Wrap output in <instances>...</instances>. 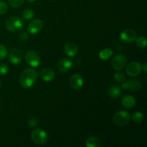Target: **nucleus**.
<instances>
[{"label":"nucleus","instance_id":"21","mask_svg":"<svg viewBox=\"0 0 147 147\" xmlns=\"http://www.w3.org/2000/svg\"><path fill=\"white\" fill-rule=\"evenodd\" d=\"M136 45L139 48H145L147 45V41L146 37L142 36V37H139L136 39Z\"/></svg>","mask_w":147,"mask_h":147},{"label":"nucleus","instance_id":"7","mask_svg":"<svg viewBox=\"0 0 147 147\" xmlns=\"http://www.w3.org/2000/svg\"><path fill=\"white\" fill-rule=\"evenodd\" d=\"M142 64L139 62L133 61L131 62L128 65L126 66V72L131 77H136L139 76L142 72Z\"/></svg>","mask_w":147,"mask_h":147},{"label":"nucleus","instance_id":"27","mask_svg":"<svg viewBox=\"0 0 147 147\" xmlns=\"http://www.w3.org/2000/svg\"><path fill=\"white\" fill-rule=\"evenodd\" d=\"M9 71V67L6 64H0V75L4 76L6 75Z\"/></svg>","mask_w":147,"mask_h":147},{"label":"nucleus","instance_id":"10","mask_svg":"<svg viewBox=\"0 0 147 147\" xmlns=\"http://www.w3.org/2000/svg\"><path fill=\"white\" fill-rule=\"evenodd\" d=\"M142 83L138 79H132L127 82H125L122 84V89L129 90L131 91H138L141 88Z\"/></svg>","mask_w":147,"mask_h":147},{"label":"nucleus","instance_id":"13","mask_svg":"<svg viewBox=\"0 0 147 147\" xmlns=\"http://www.w3.org/2000/svg\"><path fill=\"white\" fill-rule=\"evenodd\" d=\"M9 60L13 65H18L22 60V53L19 49H13L9 55Z\"/></svg>","mask_w":147,"mask_h":147},{"label":"nucleus","instance_id":"31","mask_svg":"<svg viewBox=\"0 0 147 147\" xmlns=\"http://www.w3.org/2000/svg\"><path fill=\"white\" fill-rule=\"evenodd\" d=\"M28 1H30V2H34V1H35L36 0H27Z\"/></svg>","mask_w":147,"mask_h":147},{"label":"nucleus","instance_id":"15","mask_svg":"<svg viewBox=\"0 0 147 147\" xmlns=\"http://www.w3.org/2000/svg\"><path fill=\"white\" fill-rule=\"evenodd\" d=\"M64 52L69 57H75L78 54V47L75 43L67 42L64 47Z\"/></svg>","mask_w":147,"mask_h":147},{"label":"nucleus","instance_id":"26","mask_svg":"<svg viewBox=\"0 0 147 147\" xmlns=\"http://www.w3.org/2000/svg\"><path fill=\"white\" fill-rule=\"evenodd\" d=\"M8 10V6L4 1H0V15L4 14Z\"/></svg>","mask_w":147,"mask_h":147},{"label":"nucleus","instance_id":"3","mask_svg":"<svg viewBox=\"0 0 147 147\" xmlns=\"http://www.w3.org/2000/svg\"><path fill=\"white\" fill-rule=\"evenodd\" d=\"M131 115L126 111H119L114 114L113 117V123L119 126H124L129 123Z\"/></svg>","mask_w":147,"mask_h":147},{"label":"nucleus","instance_id":"24","mask_svg":"<svg viewBox=\"0 0 147 147\" xmlns=\"http://www.w3.org/2000/svg\"><path fill=\"white\" fill-rule=\"evenodd\" d=\"M24 2V0H8V3L13 8H18L21 7Z\"/></svg>","mask_w":147,"mask_h":147},{"label":"nucleus","instance_id":"2","mask_svg":"<svg viewBox=\"0 0 147 147\" xmlns=\"http://www.w3.org/2000/svg\"><path fill=\"white\" fill-rule=\"evenodd\" d=\"M5 26L6 28L11 32H20L24 28V22L20 17L11 16L6 20Z\"/></svg>","mask_w":147,"mask_h":147},{"label":"nucleus","instance_id":"25","mask_svg":"<svg viewBox=\"0 0 147 147\" xmlns=\"http://www.w3.org/2000/svg\"><path fill=\"white\" fill-rule=\"evenodd\" d=\"M7 54H8V50L7 47L3 45H0V60L5 58Z\"/></svg>","mask_w":147,"mask_h":147},{"label":"nucleus","instance_id":"5","mask_svg":"<svg viewBox=\"0 0 147 147\" xmlns=\"http://www.w3.org/2000/svg\"><path fill=\"white\" fill-rule=\"evenodd\" d=\"M24 59H25L26 63L33 67H38L41 63L40 57H39L38 54L32 50H29L28 52H27L24 55Z\"/></svg>","mask_w":147,"mask_h":147},{"label":"nucleus","instance_id":"18","mask_svg":"<svg viewBox=\"0 0 147 147\" xmlns=\"http://www.w3.org/2000/svg\"><path fill=\"white\" fill-rule=\"evenodd\" d=\"M86 144L88 147H100L101 146V142L96 136H90L86 140Z\"/></svg>","mask_w":147,"mask_h":147},{"label":"nucleus","instance_id":"32","mask_svg":"<svg viewBox=\"0 0 147 147\" xmlns=\"http://www.w3.org/2000/svg\"><path fill=\"white\" fill-rule=\"evenodd\" d=\"M0 86H1V81H0Z\"/></svg>","mask_w":147,"mask_h":147},{"label":"nucleus","instance_id":"23","mask_svg":"<svg viewBox=\"0 0 147 147\" xmlns=\"http://www.w3.org/2000/svg\"><path fill=\"white\" fill-rule=\"evenodd\" d=\"M113 78H114V80L116 82L123 83L125 81V80H126V76L122 72H118V73H115L114 76H113Z\"/></svg>","mask_w":147,"mask_h":147},{"label":"nucleus","instance_id":"1","mask_svg":"<svg viewBox=\"0 0 147 147\" xmlns=\"http://www.w3.org/2000/svg\"><path fill=\"white\" fill-rule=\"evenodd\" d=\"M37 76H38L37 72L34 69H26L20 76V85L24 88H30L36 83L37 80Z\"/></svg>","mask_w":147,"mask_h":147},{"label":"nucleus","instance_id":"16","mask_svg":"<svg viewBox=\"0 0 147 147\" xmlns=\"http://www.w3.org/2000/svg\"><path fill=\"white\" fill-rule=\"evenodd\" d=\"M122 105L124 106L126 109H133L136 104V100L134 96L131 95H126L122 98L121 100Z\"/></svg>","mask_w":147,"mask_h":147},{"label":"nucleus","instance_id":"20","mask_svg":"<svg viewBox=\"0 0 147 147\" xmlns=\"http://www.w3.org/2000/svg\"><path fill=\"white\" fill-rule=\"evenodd\" d=\"M131 118L132 121L134 123H140L144 121V114L141 111H136L134 113V114L132 115V116Z\"/></svg>","mask_w":147,"mask_h":147},{"label":"nucleus","instance_id":"11","mask_svg":"<svg viewBox=\"0 0 147 147\" xmlns=\"http://www.w3.org/2000/svg\"><path fill=\"white\" fill-rule=\"evenodd\" d=\"M73 65V63L72 62V60L68 58H65V57L59 60L57 65L58 70L63 73L68 72L72 68Z\"/></svg>","mask_w":147,"mask_h":147},{"label":"nucleus","instance_id":"6","mask_svg":"<svg viewBox=\"0 0 147 147\" xmlns=\"http://www.w3.org/2000/svg\"><path fill=\"white\" fill-rule=\"evenodd\" d=\"M127 57L124 55H117L111 60V66L114 70H121L126 67Z\"/></svg>","mask_w":147,"mask_h":147},{"label":"nucleus","instance_id":"14","mask_svg":"<svg viewBox=\"0 0 147 147\" xmlns=\"http://www.w3.org/2000/svg\"><path fill=\"white\" fill-rule=\"evenodd\" d=\"M40 76L44 81L50 82L54 80L55 78V73L52 69L43 68L40 70Z\"/></svg>","mask_w":147,"mask_h":147},{"label":"nucleus","instance_id":"12","mask_svg":"<svg viewBox=\"0 0 147 147\" xmlns=\"http://www.w3.org/2000/svg\"><path fill=\"white\" fill-rule=\"evenodd\" d=\"M70 87L74 90H79L83 86V79L81 76L78 74H74L70 77V80H69Z\"/></svg>","mask_w":147,"mask_h":147},{"label":"nucleus","instance_id":"17","mask_svg":"<svg viewBox=\"0 0 147 147\" xmlns=\"http://www.w3.org/2000/svg\"><path fill=\"white\" fill-rule=\"evenodd\" d=\"M108 93H109V96L112 99H117L121 95V90L119 86H116V85H112L109 87Z\"/></svg>","mask_w":147,"mask_h":147},{"label":"nucleus","instance_id":"22","mask_svg":"<svg viewBox=\"0 0 147 147\" xmlns=\"http://www.w3.org/2000/svg\"><path fill=\"white\" fill-rule=\"evenodd\" d=\"M34 15V11H33V10L31 9H26L24 10V11H23L22 13V17H24V20H31V19L33 18Z\"/></svg>","mask_w":147,"mask_h":147},{"label":"nucleus","instance_id":"9","mask_svg":"<svg viewBox=\"0 0 147 147\" xmlns=\"http://www.w3.org/2000/svg\"><path fill=\"white\" fill-rule=\"evenodd\" d=\"M43 28V22L40 19H35L30 22L27 27V32L36 34L40 32Z\"/></svg>","mask_w":147,"mask_h":147},{"label":"nucleus","instance_id":"8","mask_svg":"<svg viewBox=\"0 0 147 147\" xmlns=\"http://www.w3.org/2000/svg\"><path fill=\"white\" fill-rule=\"evenodd\" d=\"M137 38V34L134 30L127 29L121 33V40L124 43H132Z\"/></svg>","mask_w":147,"mask_h":147},{"label":"nucleus","instance_id":"19","mask_svg":"<svg viewBox=\"0 0 147 147\" xmlns=\"http://www.w3.org/2000/svg\"><path fill=\"white\" fill-rule=\"evenodd\" d=\"M113 55V51L111 48H104L99 53V57L102 60H109Z\"/></svg>","mask_w":147,"mask_h":147},{"label":"nucleus","instance_id":"29","mask_svg":"<svg viewBox=\"0 0 147 147\" xmlns=\"http://www.w3.org/2000/svg\"><path fill=\"white\" fill-rule=\"evenodd\" d=\"M19 37H20V39L21 41L25 42L28 40L29 34L27 32H22L20 33V35H19Z\"/></svg>","mask_w":147,"mask_h":147},{"label":"nucleus","instance_id":"30","mask_svg":"<svg viewBox=\"0 0 147 147\" xmlns=\"http://www.w3.org/2000/svg\"><path fill=\"white\" fill-rule=\"evenodd\" d=\"M142 70L144 71V73H146V72H147V63H144V65H142Z\"/></svg>","mask_w":147,"mask_h":147},{"label":"nucleus","instance_id":"4","mask_svg":"<svg viewBox=\"0 0 147 147\" xmlns=\"http://www.w3.org/2000/svg\"><path fill=\"white\" fill-rule=\"evenodd\" d=\"M31 139L34 144L37 145H42L47 142L48 139L47 134L42 129H34L31 133Z\"/></svg>","mask_w":147,"mask_h":147},{"label":"nucleus","instance_id":"28","mask_svg":"<svg viewBox=\"0 0 147 147\" xmlns=\"http://www.w3.org/2000/svg\"><path fill=\"white\" fill-rule=\"evenodd\" d=\"M27 123H28L29 126L33 128L37 126L39 122H38V120H37L36 118H30V119L28 120V122H27Z\"/></svg>","mask_w":147,"mask_h":147}]
</instances>
